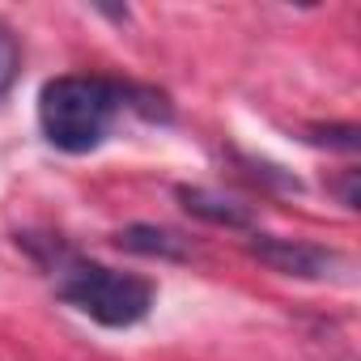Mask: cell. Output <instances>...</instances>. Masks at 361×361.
<instances>
[{
  "label": "cell",
  "instance_id": "cell-1",
  "mask_svg": "<svg viewBox=\"0 0 361 361\" xmlns=\"http://www.w3.org/2000/svg\"><path fill=\"white\" fill-rule=\"evenodd\" d=\"M128 106L132 85L98 73H64L39 90V128L60 153H94Z\"/></svg>",
  "mask_w": 361,
  "mask_h": 361
},
{
  "label": "cell",
  "instance_id": "cell-2",
  "mask_svg": "<svg viewBox=\"0 0 361 361\" xmlns=\"http://www.w3.org/2000/svg\"><path fill=\"white\" fill-rule=\"evenodd\" d=\"M51 276H56V298L64 306H73L77 314L94 319L98 327H136L140 319H149L157 289L153 281L136 276V272H119L94 259H81L64 247H51Z\"/></svg>",
  "mask_w": 361,
  "mask_h": 361
},
{
  "label": "cell",
  "instance_id": "cell-3",
  "mask_svg": "<svg viewBox=\"0 0 361 361\" xmlns=\"http://www.w3.org/2000/svg\"><path fill=\"white\" fill-rule=\"evenodd\" d=\"M251 259H259L268 272L276 276H293V281H336L344 272V255L306 238H281V234H251L247 243Z\"/></svg>",
  "mask_w": 361,
  "mask_h": 361
},
{
  "label": "cell",
  "instance_id": "cell-4",
  "mask_svg": "<svg viewBox=\"0 0 361 361\" xmlns=\"http://www.w3.org/2000/svg\"><path fill=\"white\" fill-rule=\"evenodd\" d=\"M115 247L132 251V255H145V259H166V264L192 259V238H183L178 230H166V226H149V221L123 226L115 234Z\"/></svg>",
  "mask_w": 361,
  "mask_h": 361
},
{
  "label": "cell",
  "instance_id": "cell-5",
  "mask_svg": "<svg viewBox=\"0 0 361 361\" xmlns=\"http://www.w3.org/2000/svg\"><path fill=\"white\" fill-rule=\"evenodd\" d=\"M178 204H183L192 217L209 221V226H226V230H251V209L234 196L209 192V188H178Z\"/></svg>",
  "mask_w": 361,
  "mask_h": 361
},
{
  "label": "cell",
  "instance_id": "cell-6",
  "mask_svg": "<svg viewBox=\"0 0 361 361\" xmlns=\"http://www.w3.org/2000/svg\"><path fill=\"white\" fill-rule=\"evenodd\" d=\"M18 73H22V43L5 22H0V98L13 90Z\"/></svg>",
  "mask_w": 361,
  "mask_h": 361
},
{
  "label": "cell",
  "instance_id": "cell-7",
  "mask_svg": "<svg viewBox=\"0 0 361 361\" xmlns=\"http://www.w3.org/2000/svg\"><path fill=\"white\" fill-rule=\"evenodd\" d=\"M306 140L327 145V149H344V153H353V149H357V128H353V123H340V128H319V132H310Z\"/></svg>",
  "mask_w": 361,
  "mask_h": 361
},
{
  "label": "cell",
  "instance_id": "cell-8",
  "mask_svg": "<svg viewBox=\"0 0 361 361\" xmlns=\"http://www.w3.org/2000/svg\"><path fill=\"white\" fill-rule=\"evenodd\" d=\"M336 196L344 209H357V170H344V178L336 183Z\"/></svg>",
  "mask_w": 361,
  "mask_h": 361
}]
</instances>
